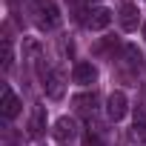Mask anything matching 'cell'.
Segmentation results:
<instances>
[{
    "label": "cell",
    "mask_w": 146,
    "mask_h": 146,
    "mask_svg": "<svg viewBox=\"0 0 146 146\" xmlns=\"http://www.w3.org/2000/svg\"><path fill=\"white\" fill-rule=\"evenodd\" d=\"M72 103H75L78 112H86V115H89V112H95V106H98V95H95V92H86V95H78Z\"/></svg>",
    "instance_id": "30bf717a"
},
{
    "label": "cell",
    "mask_w": 146,
    "mask_h": 146,
    "mask_svg": "<svg viewBox=\"0 0 146 146\" xmlns=\"http://www.w3.org/2000/svg\"><path fill=\"white\" fill-rule=\"evenodd\" d=\"M43 129H46V109H43V106H35L32 120H29V135H32V137H40Z\"/></svg>",
    "instance_id": "9c48e42d"
},
{
    "label": "cell",
    "mask_w": 146,
    "mask_h": 146,
    "mask_svg": "<svg viewBox=\"0 0 146 146\" xmlns=\"http://www.w3.org/2000/svg\"><path fill=\"white\" fill-rule=\"evenodd\" d=\"M137 23H140V12H137V6H135V3H126V6L120 9V29H123V32H135Z\"/></svg>",
    "instance_id": "5b68a950"
},
{
    "label": "cell",
    "mask_w": 146,
    "mask_h": 146,
    "mask_svg": "<svg viewBox=\"0 0 146 146\" xmlns=\"http://www.w3.org/2000/svg\"><path fill=\"white\" fill-rule=\"evenodd\" d=\"M123 57H126V66L129 69H140V52H137V46H126L123 49Z\"/></svg>",
    "instance_id": "8fae6325"
},
{
    "label": "cell",
    "mask_w": 146,
    "mask_h": 146,
    "mask_svg": "<svg viewBox=\"0 0 146 146\" xmlns=\"http://www.w3.org/2000/svg\"><path fill=\"white\" fill-rule=\"evenodd\" d=\"M46 95L52 98V100H60L63 98V75L60 72H49V78H46Z\"/></svg>",
    "instance_id": "ba28073f"
},
{
    "label": "cell",
    "mask_w": 146,
    "mask_h": 146,
    "mask_svg": "<svg viewBox=\"0 0 146 146\" xmlns=\"http://www.w3.org/2000/svg\"><path fill=\"white\" fill-rule=\"evenodd\" d=\"M143 37H146V23H143Z\"/></svg>",
    "instance_id": "9a60e30c"
},
{
    "label": "cell",
    "mask_w": 146,
    "mask_h": 146,
    "mask_svg": "<svg viewBox=\"0 0 146 146\" xmlns=\"http://www.w3.org/2000/svg\"><path fill=\"white\" fill-rule=\"evenodd\" d=\"M135 132L137 135H146V112H135Z\"/></svg>",
    "instance_id": "4fadbf2b"
},
{
    "label": "cell",
    "mask_w": 146,
    "mask_h": 146,
    "mask_svg": "<svg viewBox=\"0 0 146 146\" xmlns=\"http://www.w3.org/2000/svg\"><path fill=\"white\" fill-rule=\"evenodd\" d=\"M12 60H15L12 40H9V37H3V69H12Z\"/></svg>",
    "instance_id": "7c38bea8"
},
{
    "label": "cell",
    "mask_w": 146,
    "mask_h": 146,
    "mask_svg": "<svg viewBox=\"0 0 146 146\" xmlns=\"http://www.w3.org/2000/svg\"><path fill=\"white\" fill-rule=\"evenodd\" d=\"M32 12L37 15L40 29H57L60 26V9L52 3V0H37V3L32 6Z\"/></svg>",
    "instance_id": "6da1fadb"
},
{
    "label": "cell",
    "mask_w": 146,
    "mask_h": 146,
    "mask_svg": "<svg viewBox=\"0 0 146 146\" xmlns=\"http://www.w3.org/2000/svg\"><path fill=\"white\" fill-rule=\"evenodd\" d=\"M126 109H129V100H126V95L123 92H112L109 95V100H106V115H109V120H120L123 115H126Z\"/></svg>",
    "instance_id": "7a4b0ae2"
},
{
    "label": "cell",
    "mask_w": 146,
    "mask_h": 146,
    "mask_svg": "<svg viewBox=\"0 0 146 146\" xmlns=\"http://www.w3.org/2000/svg\"><path fill=\"white\" fill-rule=\"evenodd\" d=\"M109 23H112V12H109V9H103V6L92 9V12H89V17H86V26H89V29H95V32L106 29Z\"/></svg>",
    "instance_id": "8992f818"
},
{
    "label": "cell",
    "mask_w": 146,
    "mask_h": 146,
    "mask_svg": "<svg viewBox=\"0 0 146 146\" xmlns=\"http://www.w3.org/2000/svg\"><path fill=\"white\" fill-rule=\"evenodd\" d=\"M0 112H3L6 120H12V117L20 115V100H17V95L9 86H3V103H0Z\"/></svg>",
    "instance_id": "277c9868"
},
{
    "label": "cell",
    "mask_w": 146,
    "mask_h": 146,
    "mask_svg": "<svg viewBox=\"0 0 146 146\" xmlns=\"http://www.w3.org/2000/svg\"><path fill=\"white\" fill-rule=\"evenodd\" d=\"M52 135H54V140H72L75 137V120L72 117H60L57 123H54V129H52Z\"/></svg>",
    "instance_id": "52a82bcc"
},
{
    "label": "cell",
    "mask_w": 146,
    "mask_h": 146,
    "mask_svg": "<svg viewBox=\"0 0 146 146\" xmlns=\"http://www.w3.org/2000/svg\"><path fill=\"white\" fill-rule=\"evenodd\" d=\"M72 78H75V83H80V86H89V83L98 80V69L89 60H80V63H75V69H72Z\"/></svg>",
    "instance_id": "3957f363"
},
{
    "label": "cell",
    "mask_w": 146,
    "mask_h": 146,
    "mask_svg": "<svg viewBox=\"0 0 146 146\" xmlns=\"http://www.w3.org/2000/svg\"><path fill=\"white\" fill-rule=\"evenodd\" d=\"M83 146H103V143H100V137H98V135L86 132V135H83Z\"/></svg>",
    "instance_id": "5bb4252c"
}]
</instances>
